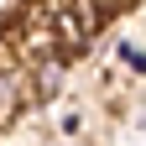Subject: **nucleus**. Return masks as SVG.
I'll use <instances>...</instances> for the list:
<instances>
[{"label":"nucleus","instance_id":"20e7f679","mask_svg":"<svg viewBox=\"0 0 146 146\" xmlns=\"http://www.w3.org/2000/svg\"><path fill=\"white\" fill-rule=\"evenodd\" d=\"M120 58H125V63H131L136 73H146V52H136V47H120Z\"/></svg>","mask_w":146,"mask_h":146},{"label":"nucleus","instance_id":"f257e3e1","mask_svg":"<svg viewBox=\"0 0 146 146\" xmlns=\"http://www.w3.org/2000/svg\"><path fill=\"white\" fill-rule=\"evenodd\" d=\"M52 21H58V42H63V52H84V47H89V36L99 31L104 11L94 5V0H58Z\"/></svg>","mask_w":146,"mask_h":146},{"label":"nucleus","instance_id":"f03ea898","mask_svg":"<svg viewBox=\"0 0 146 146\" xmlns=\"http://www.w3.org/2000/svg\"><path fill=\"white\" fill-rule=\"evenodd\" d=\"M21 104H26V78L21 73H0V125H11L16 115H21Z\"/></svg>","mask_w":146,"mask_h":146},{"label":"nucleus","instance_id":"7ed1b4c3","mask_svg":"<svg viewBox=\"0 0 146 146\" xmlns=\"http://www.w3.org/2000/svg\"><path fill=\"white\" fill-rule=\"evenodd\" d=\"M36 84H42V99H52L63 89V58H42L36 63Z\"/></svg>","mask_w":146,"mask_h":146}]
</instances>
